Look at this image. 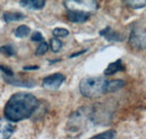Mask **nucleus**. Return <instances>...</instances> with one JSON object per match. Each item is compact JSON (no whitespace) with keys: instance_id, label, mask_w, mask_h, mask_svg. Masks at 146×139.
I'll list each match as a JSON object with an SVG mask.
<instances>
[{"instance_id":"nucleus-1","label":"nucleus","mask_w":146,"mask_h":139,"mask_svg":"<svg viewBox=\"0 0 146 139\" xmlns=\"http://www.w3.org/2000/svg\"><path fill=\"white\" fill-rule=\"evenodd\" d=\"M38 108V100L28 92H17L13 94L3 108V116L10 122L28 119Z\"/></svg>"},{"instance_id":"nucleus-2","label":"nucleus","mask_w":146,"mask_h":139,"mask_svg":"<svg viewBox=\"0 0 146 139\" xmlns=\"http://www.w3.org/2000/svg\"><path fill=\"white\" fill-rule=\"evenodd\" d=\"M107 80L102 77H86L80 82L79 90L86 98H98L106 94Z\"/></svg>"},{"instance_id":"nucleus-3","label":"nucleus","mask_w":146,"mask_h":139,"mask_svg":"<svg viewBox=\"0 0 146 139\" xmlns=\"http://www.w3.org/2000/svg\"><path fill=\"white\" fill-rule=\"evenodd\" d=\"M91 113L87 108H82L71 115L68 122V130L70 132H81L86 128V123L90 120Z\"/></svg>"},{"instance_id":"nucleus-4","label":"nucleus","mask_w":146,"mask_h":139,"mask_svg":"<svg viewBox=\"0 0 146 139\" xmlns=\"http://www.w3.org/2000/svg\"><path fill=\"white\" fill-rule=\"evenodd\" d=\"M64 5L68 10H79L84 13L97 10L99 6V3L93 0H70V1H64Z\"/></svg>"},{"instance_id":"nucleus-5","label":"nucleus","mask_w":146,"mask_h":139,"mask_svg":"<svg viewBox=\"0 0 146 139\" xmlns=\"http://www.w3.org/2000/svg\"><path fill=\"white\" fill-rule=\"evenodd\" d=\"M129 44L136 50L146 48V30L142 28H134L129 36Z\"/></svg>"},{"instance_id":"nucleus-6","label":"nucleus","mask_w":146,"mask_h":139,"mask_svg":"<svg viewBox=\"0 0 146 139\" xmlns=\"http://www.w3.org/2000/svg\"><path fill=\"white\" fill-rule=\"evenodd\" d=\"M65 80V76L61 73H54V74H51L48 76H46L44 80H43V83L42 85L45 89H48V90H56L63 84Z\"/></svg>"},{"instance_id":"nucleus-7","label":"nucleus","mask_w":146,"mask_h":139,"mask_svg":"<svg viewBox=\"0 0 146 139\" xmlns=\"http://www.w3.org/2000/svg\"><path fill=\"white\" fill-rule=\"evenodd\" d=\"M15 131L13 122L8 121L6 118H0V139H9Z\"/></svg>"},{"instance_id":"nucleus-8","label":"nucleus","mask_w":146,"mask_h":139,"mask_svg":"<svg viewBox=\"0 0 146 139\" xmlns=\"http://www.w3.org/2000/svg\"><path fill=\"white\" fill-rule=\"evenodd\" d=\"M66 17L72 23H84L90 18L89 13H84V11H79V10H68L66 13Z\"/></svg>"},{"instance_id":"nucleus-9","label":"nucleus","mask_w":146,"mask_h":139,"mask_svg":"<svg viewBox=\"0 0 146 139\" xmlns=\"http://www.w3.org/2000/svg\"><path fill=\"white\" fill-rule=\"evenodd\" d=\"M100 35L106 38L108 42H121L123 40V36L119 34L118 32L113 30L110 26H107L105 29H102L100 32Z\"/></svg>"},{"instance_id":"nucleus-10","label":"nucleus","mask_w":146,"mask_h":139,"mask_svg":"<svg viewBox=\"0 0 146 139\" xmlns=\"http://www.w3.org/2000/svg\"><path fill=\"white\" fill-rule=\"evenodd\" d=\"M3 80L11 84V85H15V87H35V82L32 81V80H16V79H13L11 76H5L3 75Z\"/></svg>"},{"instance_id":"nucleus-11","label":"nucleus","mask_w":146,"mask_h":139,"mask_svg":"<svg viewBox=\"0 0 146 139\" xmlns=\"http://www.w3.org/2000/svg\"><path fill=\"white\" fill-rule=\"evenodd\" d=\"M44 0H25V1H19V5L27 8V9H33V10H40L45 6Z\"/></svg>"},{"instance_id":"nucleus-12","label":"nucleus","mask_w":146,"mask_h":139,"mask_svg":"<svg viewBox=\"0 0 146 139\" xmlns=\"http://www.w3.org/2000/svg\"><path fill=\"white\" fill-rule=\"evenodd\" d=\"M125 70V66L123 64V61L121 60H117L116 62H112L110 63L109 65L107 66V69L105 70V74L106 75H113L118 72H121Z\"/></svg>"},{"instance_id":"nucleus-13","label":"nucleus","mask_w":146,"mask_h":139,"mask_svg":"<svg viewBox=\"0 0 146 139\" xmlns=\"http://www.w3.org/2000/svg\"><path fill=\"white\" fill-rule=\"evenodd\" d=\"M124 85H125V82L123 80H110V81H107L106 93H111V92L118 91V90H120Z\"/></svg>"},{"instance_id":"nucleus-14","label":"nucleus","mask_w":146,"mask_h":139,"mask_svg":"<svg viewBox=\"0 0 146 139\" xmlns=\"http://www.w3.org/2000/svg\"><path fill=\"white\" fill-rule=\"evenodd\" d=\"M25 18V15L21 14V13H13V11H7L3 14V20L6 23H11V21H19V20H23Z\"/></svg>"},{"instance_id":"nucleus-15","label":"nucleus","mask_w":146,"mask_h":139,"mask_svg":"<svg viewBox=\"0 0 146 139\" xmlns=\"http://www.w3.org/2000/svg\"><path fill=\"white\" fill-rule=\"evenodd\" d=\"M0 53L6 56H14V55H16V48L14 47V45L7 44V45H3L0 47Z\"/></svg>"},{"instance_id":"nucleus-16","label":"nucleus","mask_w":146,"mask_h":139,"mask_svg":"<svg viewBox=\"0 0 146 139\" xmlns=\"http://www.w3.org/2000/svg\"><path fill=\"white\" fill-rule=\"evenodd\" d=\"M29 33H31V29H29V27L26 26V25L18 26V27L16 28V30H15V35H16V37H18V38L26 37L27 35H29Z\"/></svg>"},{"instance_id":"nucleus-17","label":"nucleus","mask_w":146,"mask_h":139,"mask_svg":"<svg viewBox=\"0 0 146 139\" xmlns=\"http://www.w3.org/2000/svg\"><path fill=\"white\" fill-rule=\"evenodd\" d=\"M129 8H133V9H141V8H144L146 6V0H129L125 2Z\"/></svg>"},{"instance_id":"nucleus-18","label":"nucleus","mask_w":146,"mask_h":139,"mask_svg":"<svg viewBox=\"0 0 146 139\" xmlns=\"http://www.w3.org/2000/svg\"><path fill=\"white\" fill-rule=\"evenodd\" d=\"M116 138V131L115 130H108L105 132H101L90 139H115Z\"/></svg>"},{"instance_id":"nucleus-19","label":"nucleus","mask_w":146,"mask_h":139,"mask_svg":"<svg viewBox=\"0 0 146 139\" xmlns=\"http://www.w3.org/2000/svg\"><path fill=\"white\" fill-rule=\"evenodd\" d=\"M62 46H63V44H62V42H61L58 38H55L54 37V38H52L51 42H50V47H51V50L54 53H57L58 51H61Z\"/></svg>"},{"instance_id":"nucleus-20","label":"nucleus","mask_w":146,"mask_h":139,"mask_svg":"<svg viewBox=\"0 0 146 139\" xmlns=\"http://www.w3.org/2000/svg\"><path fill=\"white\" fill-rule=\"evenodd\" d=\"M47 51H48V44H47V43H45V42H42V43H39V45H38V47H37L36 55L37 56L44 55Z\"/></svg>"},{"instance_id":"nucleus-21","label":"nucleus","mask_w":146,"mask_h":139,"mask_svg":"<svg viewBox=\"0 0 146 139\" xmlns=\"http://www.w3.org/2000/svg\"><path fill=\"white\" fill-rule=\"evenodd\" d=\"M70 34L68 29L65 28H55L53 30V35L55 36V38H61V37H66Z\"/></svg>"},{"instance_id":"nucleus-22","label":"nucleus","mask_w":146,"mask_h":139,"mask_svg":"<svg viewBox=\"0 0 146 139\" xmlns=\"http://www.w3.org/2000/svg\"><path fill=\"white\" fill-rule=\"evenodd\" d=\"M32 40H33V42H38V43H42V42H44V37H43V35L40 34V33L35 32L34 34L32 35Z\"/></svg>"},{"instance_id":"nucleus-23","label":"nucleus","mask_w":146,"mask_h":139,"mask_svg":"<svg viewBox=\"0 0 146 139\" xmlns=\"http://www.w3.org/2000/svg\"><path fill=\"white\" fill-rule=\"evenodd\" d=\"M83 53H86V51H81V52L75 53V54H73V55H71V57H75V56H79V55H81V54H83Z\"/></svg>"},{"instance_id":"nucleus-24","label":"nucleus","mask_w":146,"mask_h":139,"mask_svg":"<svg viewBox=\"0 0 146 139\" xmlns=\"http://www.w3.org/2000/svg\"><path fill=\"white\" fill-rule=\"evenodd\" d=\"M38 66H25L24 70H37Z\"/></svg>"}]
</instances>
